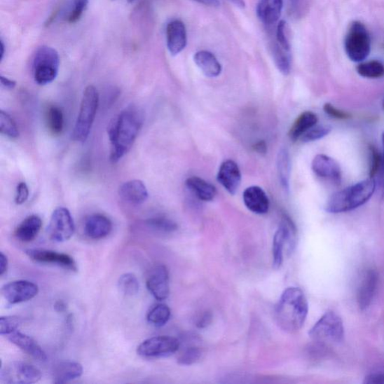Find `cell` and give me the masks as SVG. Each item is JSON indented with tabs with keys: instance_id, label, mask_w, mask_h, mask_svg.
<instances>
[{
	"instance_id": "obj_1",
	"label": "cell",
	"mask_w": 384,
	"mask_h": 384,
	"mask_svg": "<svg viewBox=\"0 0 384 384\" xmlns=\"http://www.w3.org/2000/svg\"><path fill=\"white\" fill-rule=\"evenodd\" d=\"M144 120L142 111L136 106L128 107L114 117L108 128L111 163H118L130 151L142 130Z\"/></svg>"
},
{
	"instance_id": "obj_2",
	"label": "cell",
	"mask_w": 384,
	"mask_h": 384,
	"mask_svg": "<svg viewBox=\"0 0 384 384\" xmlns=\"http://www.w3.org/2000/svg\"><path fill=\"white\" fill-rule=\"evenodd\" d=\"M308 313L307 299L301 288L295 287L287 288L275 308L277 324L288 333L296 332L303 327Z\"/></svg>"
},
{
	"instance_id": "obj_3",
	"label": "cell",
	"mask_w": 384,
	"mask_h": 384,
	"mask_svg": "<svg viewBox=\"0 0 384 384\" xmlns=\"http://www.w3.org/2000/svg\"><path fill=\"white\" fill-rule=\"evenodd\" d=\"M376 188L374 179L370 178L336 192L327 202L325 210L330 213L353 210L366 204Z\"/></svg>"
},
{
	"instance_id": "obj_4",
	"label": "cell",
	"mask_w": 384,
	"mask_h": 384,
	"mask_svg": "<svg viewBox=\"0 0 384 384\" xmlns=\"http://www.w3.org/2000/svg\"><path fill=\"white\" fill-rule=\"evenodd\" d=\"M99 104V92L90 85L83 92L79 115L72 134L74 141L83 143L88 140Z\"/></svg>"
},
{
	"instance_id": "obj_5",
	"label": "cell",
	"mask_w": 384,
	"mask_h": 384,
	"mask_svg": "<svg viewBox=\"0 0 384 384\" xmlns=\"http://www.w3.org/2000/svg\"><path fill=\"white\" fill-rule=\"evenodd\" d=\"M60 64L59 53L55 48L46 46L39 48L33 63L35 81L41 86L52 83L58 76Z\"/></svg>"
},
{
	"instance_id": "obj_6",
	"label": "cell",
	"mask_w": 384,
	"mask_h": 384,
	"mask_svg": "<svg viewBox=\"0 0 384 384\" xmlns=\"http://www.w3.org/2000/svg\"><path fill=\"white\" fill-rule=\"evenodd\" d=\"M345 47L347 55L352 61L359 62L367 58L371 51V39L364 24L355 21L350 25Z\"/></svg>"
},
{
	"instance_id": "obj_7",
	"label": "cell",
	"mask_w": 384,
	"mask_h": 384,
	"mask_svg": "<svg viewBox=\"0 0 384 384\" xmlns=\"http://www.w3.org/2000/svg\"><path fill=\"white\" fill-rule=\"evenodd\" d=\"M345 335L343 322L334 312H328L314 325L309 336L320 343H338Z\"/></svg>"
},
{
	"instance_id": "obj_8",
	"label": "cell",
	"mask_w": 384,
	"mask_h": 384,
	"mask_svg": "<svg viewBox=\"0 0 384 384\" xmlns=\"http://www.w3.org/2000/svg\"><path fill=\"white\" fill-rule=\"evenodd\" d=\"M41 376L39 369L21 361L9 362L0 369V381L5 384L35 383Z\"/></svg>"
},
{
	"instance_id": "obj_9",
	"label": "cell",
	"mask_w": 384,
	"mask_h": 384,
	"mask_svg": "<svg viewBox=\"0 0 384 384\" xmlns=\"http://www.w3.org/2000/svg\"><path fill=\"white\" fill-rule=\"evenodd\" d=\"M179 348L177 338L167 336L149 338L137 347V355L145 358H158L172 355Z\"/></svg>"
},
{
	"instance_id": "obj_10",
	"label": "cell",
	"mask_w": 384,
	"mask_h": 384,
	"mask_svg": "<svg viewBox=\"0 0 384 384\" xmlns=\"http://www.w3.org/2000/svg\"><path fill=\"white\" fill-rule=\"evenodd\" d=\"M76 226L68 209L58 207L53 212L47 229L49 238L57 242H66L74 235Z\"/></svg>"
},
{
	"instance_id": "obj_11",
	"label": "cell",
	"mask_w": 384,
	"mask_h": 384,
	"mask_svg": "<svg viewBox=\"0 0 384 384\" xmlns=\"http://www.w3.org/2000/svg\"><path fill=\"white\" fill-rule=\"evenodd\" d=\"M296 230L292 222L288 219L283 221L276 231L273 243V268L278 270L284 261V252L287 245L289 252L295 247Z\"/></svg>"
},
{
	"instance_id": "obj_12",
	"label": "cell",
	"mask_w": 384,
	"mask_h": 384,
	"mask_svg": "<svg viewBox=\"0 0 384 384\" xmlns=\"http://www.w3.org/2000/svg\"><path fill=\"white\" fill-rule=\"evenodd\" d=\"M1 293L9 304L15 305L29 301L36 296L39 287L27 280L14 281L5 284Z\"/></svg>"
},
{
	"instance_id": "obj_13",
	"label": "cell",
	"mask_w": 384,
	"mask_h": 384,
	"mask_svg": "<svg viewBox=\"0 0 384 384\" xmlns=\"http://www.w3.org/2000/svg\"><path fill=\"white\" fill-rule=\"evenodd\" d=\"M25 253L36 263L55 264L71 271L78 270L76 262L69 254L41 249H28Z\"/></svg>"
},
{
	"instance_id": "obj_14",
	"label": "cell",
	"mask_w": 384,
	"mask_h": 384,
	"mask_svg": "<svg viewBox=\"0 0 384 384\" xmlns=\"http://www.w3.org/2000/svg\"><path fill=\"white\" fill-rule=\"evenodd\" d=\"M146 287L157 301L166 300L170 294L169 273L165 266L158 265L149 273Z\"/></svg>"
},
{
	"instance_id": "obj_15",
	"label": "cell",
	"mask_w": 384,
	"mask_h": 384,
	"mask_svg": "<svg viewBox=\"0 0 384 384\" xmlns=\"http://www.w3.org/2000/svg\"><path fill=\"white\" fill-rule=\"evenodd\" d=\"M187 30L182 20H173L166 27L167 48L170 55L177 56L187 46Z\"/></svg>"
},
{
	"instance_id": "obj_16",
	"label": "cell",
	"mask_w": 384,
	"mask_h": 384,
	"mask_svg": "<svg viewBox=\"0 0 384 384\" xmlns=\"http://www.w3.org/2000/svg\"><path fill=\"white\" fill-rule=\"evenodd\" d=\"M217 180L231 195H235L242 180L240 170L238 164L232 160L224 162L219 170Z\"/></svg>"
},
{
	"instance_id": "obj_17",
	"label": "cell",
	"mask_w": 384,
	"mask_h": 384,
	"mask_svg": "<svg viewBox=\"0 0 384 384\" xmlns=\"http://www.w3.org/2000/svg\"><path fill=\"white\" fill-rule=\"evenodd\" d=\"M314 173L322 178L333 181L339 184L341 181V169L336 161L324 154L317 155L313 161Z\"/></svg>"
},
{
	"instance_id": "obj_18",
	"label": "cell",
	"mask_w": 384,
	"mask_h": 384,
	"mask_svg": "<svg viewBox=\"0 0 384 384\" xmlns=\"http://www.w3.org/2000/svg\"><path fill=\"white\" fill-rule=\"evenodd\" d=\"M243 201L245 207L256 214L268 212L270 200L266 192L259 186H251L245 190Z\"/></svg>"
},
{
	"instance_id": "obj_19",
	"label": "cell",
	"mask_w": 384,
	"mask_h": 384,
	"mask_svg": "<svg viewBox=\"0 0 384 384\" xmlns=\"http://www.w3.org/2000/svg\"><path fill=\"white\" fill-rule=\"evenodd\" d=\"M378 283V273L374 269L369 270L362 277L358 289L357 301L362 310L367 308L373 301Z\"/></svg>"
},
{
	"instance_id": "obj_20",
	"label": "cell",
	"mask_w": 384,
	"mask_h": 384,
	"mask_svg": "<svg viewBox=\"0 0 384 384\" xmlns=\"http://www.w3.org/2000/svg\"><path fill=\"white\" fill-rule=\"evenodd\" d=\"M284 7V0H259L256 13L261 22L272 26L278 22Z\"/></svg>"
},
{
	"instance_id": "obj_21",
	"label": "cell",
	"mask_w": 384,
	"mask_h": 384,
	"mask_svg": "<svg viewBox=\"0 0 384 384\" xmlns=\"http://www.w3.org/2000/svg\"><path fill=\"white\" fill-rule=\"evenodd\" d=\"M121 198L133 205H140L147 200L149 193L141 180L134 179L123 184L119 189Z\"/></svg>"
},
{
	"instance_id": "obj_22",
	"label": "cell",
	"mask_w": 384,
	"mask_h": 384,
	"mask_svg": "<svg viewBox=\"0 0 384 384\" xmlns=\"http://www.w3.org/2000/svg\"><path fill=\"white\" fill-rule=\"evenodd\" d=\"M7 336L11 343H13L32 357L38 361H46L47 359L46 352L30 336L18 331L11 334Z\"/></svg>"
},
{
	"instance_id": "obj_23",
	"label": "cell",
	"mask_w": 384,
	"mask_h": 384,
	"mask_svg": "<svg viewBox=\"0 0 384 384\" xmlns=\"http://www.w3.org/2000/svg\"><path fill=\"white\" fill-rule=\"evenodd\" d=\"M112 231V222L102 214L89 217L84 223V232L92 240H101L109 236Z\"/></svg>"
},
{
	"instance_id": "obj_24",
	"label": "cell",
	"mask_w": 384,
	"mask_h": 384,
	"mask_svg": "<svg viewBox=\"0 0 384 384\" xmlns=\"http://www.w3.org/2000/svg\"><path fill=\"white\" fill-rule=\"evenodd\" d=\"M194 61L205 76L212 78L220 76L222 67L212 52L206 50L196 52L194 55Z\"/></svg>"
},
{
	"instance_id": "obj_25",
	"label": "cell",
	"mask_w": 384,
	"mask_h": 384,
	"mask_svg": "<svg viewBox=\"0 0 384 384\" xmlns=\"http://www.w3.org/2000/svg\"><path fill=\"white\" fill-rule=\"evenodd\" d=\"M83 366L77 362H61L53 371V381L57 384L67 383L83 375Z\"/></svg>"
},
{
	"instance_id": "obj_26",
	"label": "cell",
	"mask_w": 384,
	"mask_h": 384,
	"mask_svg": "<svg viewBox=\"0 0 384 384\" xmlns=\"http://www.w3.org/2000/svg\"><path fill=\"white\" fill-rule=\"evenodd\" d=\"M42 226L41 218L32 215L20 224L15 231V237L21 242H29L38 236Z\"/></svg>"
},
{
	"instance_id": "obj_27",
	"label": "cell",
	"mask_w": 384,
	"mask_h": 384,
	"mask_svg": "<svg viewBox=\"0 0 384 384\" xmlns=\"http://www.w3.org/2000/svg\"><path fill=\"white\" fill-rule=\"evenodd\" d=\"M186 185L192 193L201 200L211 201L217 196L216 187L198 177L188 178Z\"/></svg>"
},
{
	"instance_id": "obj_28",
	"label": "cell",
	"mask_w": 384,
	"mask_h": 384,
	"mask_svg": "<svg viewBox=\"0 0 384 384\" xmlns=\"http://www.w3.org/2000/svg\"><path fill=\"white\" fill-rule=\"evenodd\" d=\"M317 123V116L315 114L311 111H305L299 116L291 128L289 137L291 140L296 142L308 132L316 125Z\"/></svg>"
},
{
	"instance_id": "obj_29",
	"label": "cell",
	"mask_w": 384,
	"mask_h": 384,
	"mask_svg": "<svg viewBox=\"0 0 384 384\" xmlns=\"http://www.w3.org/2000/svg\"><path fill=\"white\" fill-rule=\"evenodd\" d=\"M277 170H278L280 183L283 188L288 191L290 186L291 159L287 148H282L277 157Z\"/></svg>"
},
{
	"instance_id": "obj_30",
	"label": "cell",
	"mask_w": 384,
	"mask_h": 384,
	"mask_svg": "<svg viewBox=\"0 0 384 384\" xmlns=\"http://www.w3.org/2000/svg\"><path fill=\"white\" fill-rule=\"evenodd\" d=\"M46 122L49 131L53 135H60L64 129V115L57 106H50L46 113Z\"/></svg>"
},
{
	"instance_id": "obj_31",
	"label": "cell",
	"mask_w": 384,
	"mask_h": 384,
	"mask_svg": "<svg viewBox=\"0 0 384 384\" xmlns=\"http://www.w3.org/2000/svg\"><path fill=\"white\" fill-rule=\"evenodd\" d=\"M170 309L165 304H158L151 309L147 315V321L149 324L161 327L165 326L170 317Z\"/></svg>"
},
{
	"instance_id": "obj_32",
	"label": "cell",
	"mask_w": 384,
	"mask_h": 384,
	"mask_svg": "<svg viewBox=\"0 0 384 384\" xmlns=\"http://www.w3.org/2000/svg\"><path fill=\"white\" fill-rule=\"evenodd\" d=\"M273 56L277 69L284 76L289 74L292 69V51L285 50L274 45Z\"/></svg>"
},
{
	"instance_id": "obj_33",
	"label": "cell",
	"mask_w": 384,
	"mask_h": 384,
	"mask_svg": "<svg viewBox=\"0 0 384 384\" xmlns=\"http://www.w3.org/2000/svg\"><path fill=\"white\" fill-rule=\"evenodd\" d=\"M357 71L360 76L367 78H380L384 76V65L377 60L360 63Z\"/></svg>"
},
{
	"instance_id": "obj_34",
	"label": "cell",
	"mask_w": 384,
	"mask_h": 384,
	"mask_svg": "<svg viewBox=\"0 0 384 384\" xmlns=\"http://www.w3.org/2000/svg\"><path fill=\"white\" fill-rule=\"evenodd\" d=\"M118 288L123 294L127 296H132L139 292L140 284L135 275L125 273L120 277Z\"/></svg>"
},
{
	"instance_id": "obj_35",
	"label": "cell",
	"mask_w": 384,
	"mask_h": 384,
	"mask_svg": "<svg viewBox=\"0 0 384 384\" xmlns=\"http://www.w3.org/2000/svg\"><path fill=\"white\" fill-rule=\"evenodd\" d=\"M89 5V0H73L65 20L70 25L76 24L79 21Z\"/></svg>"
},
{
	"instance_id": "obj_36",
	"label": "cell",
	"mask_w": 384,
	"mask_h": 384,
	"mask_svg": "<svg viewBox=\"0 0 384 384\" xmlns=\"http://www.w3.org/2000/svg\"><path fill=\"white\" fill-rule=\"evenodd\" d=\"M0 132L10 138H17L19 130L16 123L8 113L0 111Z\"/></svg>"
},
{
	"instance_id": "obj_37",
	"label": "cell",
	"mask_w": 384,
	"mask_h": 384,
	"mask_svg": "<svg viewBox=\"0 0 384 384\" xmlns=\"http://www.w3.org/2000/svg\"><path fill=\"white\" fill-rule=\"evenodd\" d=\"M146 224L149 228L159 232L170 233L177 229V225L174 221L164 217L149 219Z\"/></svg>"
},
{
	"instance_id": "obj_38",
	"label": "cell",
	"mask_w": 384,
	"mask_h": 384,
	"mask_svg": "<svg viewBox=\"0 0 384 384\" xmlns=\"http://www.w3.org/2000/svg\"><path fill=\"white\" fill-rule=\"evenodd\" d=\"M274 45L285 50L292 51L291 42L287 33V25L284 20L280 21L277 25Z\"/></svg>"
},
{
	"instance_id": "obj_39",
	"label": "cell",
	"mask_w": 384,
	"mask_h": 384,
	"mask_svg": "<svg viewBox=\"0 0 384 384\" xmlns=\"http://www.w3.org/2000/svg\"><path fill=\"white\" fill-rule=\"evenodd\" d=\"M22 319L18 316H3L0 317V334L8 336L17 331Z\"/></svg>"
},
{
	"instance_id": "obj_40",
	"label": "cell",
	"mask_w": 384,
	"mask_h": 384,
	"mask_svg": "<svg viewBox=\"0 0 384 384\" xmlns=\"http://www.w3.org/2000/svg\"><path fill=\"white\" fill-rule=\"evenodd\" d=\"M331 132V128L327 125H315L301 137L303 142H315L326 137Z\"/></svg>"
},
{
	"instance_id": "obj_41",
	"label": "cell",
	"mask_w": 384,
	"mask_h": 384,
	"mask_svg": "<svg viewBox=\"0 0 384 384\" xmlns=\"http://www.w3.org/2000/svg\"><path fill=\"white\" fill-rule=\"evenodd\" d=\"M370 153V178L374 177L379 173L383 165V156L380 155L378 149L373 146L369 147Z\"/></svg>"
},
{
	"instance_id": "obj_42",
	"label": "cell",
	"mask_w": 384,
	"mask_h": 384,
	"mask_svg": "<svg viewBox=\"0 0 384 384\" xmlns=\"http://www.w3.org/2000/svg\"><path fill=\"white\" fill-rule=\"evenodd\" d=\"M201 356L200 350L197 348H190L179 358V364L184 366L194 364Z\"/></svg>"
},
{
	"instance_id": "obj_43",
	"label": "cell",
	"mask_w": 384,
	"mask_h": 384,
	"mask_svg": "<svg viewBox=\"0 0 384 384\" xmlns=\"http://www.w3.org/2000/svg\"><path fill=\"white\" fill-rule=\"evenodd\" d=\"M324 111L329 116L338 120H347L350 117V114L336 109L333 104L329 103H327L324 105Z\"/></svg>"
},
{
	"instance_id": "obj_44",
	"label": "cell",
	"mask_w": 384,
	"mask_h": 384,
	"mask_svg": "<svg viewBox=\"0 0 384 384\" xmlns=\"http://www.w3.org/2000/svg\"><path fill=\"white\" fill-rule=\"evenodd\" d=\"M29 194V191L27 185L24 182L20 183L17 187L15 197L16 204L18 205L25 204V203L28 200Z\"/></svg>"
},
{
	"instance_id": "obj_45",
	"label": "cell",
	"mask_w": 384,
	"mask_h": 384,
	"mask_svg": "<svg viewBox=\"0 0 384 384\" xmlns=\"http://www.w3.org/2000/svg\"><path fill=\"white\" fill-rule=\"evenodd\" d=\"M364 383L384 384V373H374L366 377Z\"/></svg>"
},
{
	"instance_id": "obj_46",
	"label": "cell",
	"mask_w": 384,
	"mask_h": 384,
	"mask_svg": "<svg viewBox=\"0 0 384 384\" xmlns=\"http://www.w3.org/2000/svg\"><path fill=\"white\" fill-rule=\"evenodd\" d=\"M8 261L6 256L3 253H0V275L3 276L8 270Z\"/></svg>"
},
{
	"instance_id": "obj_47",
	"label": "cell",
	"mask_w": 384,
	"mask_h": 384,
	"mask_svg": "<svg viewBox=\"0 0 384 384\" xmlns=\"http://www.w3.org/2000/svg\"><path fill=\"white\" fill-rule=\"evenodd\" d=\"M0 81L4 88L8 90H13L16 87V81L12 79H9L4 76H0Z\"/></svg>"
},
{
	"instance_id": "obj_48",
	"label": "cell",
	"mask_w": 384,
	"mask_h": 384,
	"mask_svg": "<svg viewBox=\"0 0 384 384\" xmlns=\"http://www.w3.org/2000/svg\"><path fill=\"white\" fill-rule=\"evenodd\" d=\"M194 1L211 7H219L220 5L219 0H194Z\"/></svg>"
},
{
	"instance_id": "obj_49",
	"label": "cell",
	"mask_w": 384,
	"mask_h": 384,
	"mask_svg": "<svg viewBox=\"0 0 384 384\" xmlns=\"http://www.w3.org/2000/svg\"><path fill=\"white\" fill-rule=\"evenodd\" d=\"M254 151L261 154L266 152V144L264 142H259L254 146Z\"/></svg>"
},
{
	"instance_id": "obj_50",
	"label": "cell",
	"mask_w": 384,
	"mask_h": 384,
	"mask_svg": "<svg viewBox=\"0 0 384 384\" xmlns=\"http://www.w3.org/2000/svg\"><path fill=\"white\" fill-rule=\"evenodd\" d=\"M233 4L235 5L237 7L240 8H244L245 7V4L244 0H229Z\"/></svg>"
},
{
	"instance_id": "obj_51",
	"label": "cell",
	"mask_w": 384,
	"mask_h": 384,
	"mask_svg": "<svg viewBox=\"0 0 384 384\" xmlns=\"http://www.w3.org/2000/svg\"><path fill=\"white\" fill-rule=\"evenodd\" d=\"M5 45H4V42L3 40L0 41V60H1V61H3L4 58V55H5Z\"/></svg>"
},
{
	"instance_id": "obj_52",
	"label": "cell",
	"mask_w": 384,
	"mask_h": 384,
	"mask_svg": "<svg viewBox=\"0 0 384 384\" xmlns=\"http://www.w3.org/2000/svg\"><path fill=\"white\" fill-rule=\"evenodd\" d=\"M55 308H56L57 311L62 312V311L64 310V309L66 308V306L62 301H60V302H57L56 303Z\"/></svg>"
},
{
	"instance_id": "obj_53",
	"label": "cell",
	"mask_w": 384,
	"mask_h": 384,
	"mask_svg": "<svg viewBox=\"0 0 384 384\" xmlns=\"http://www.w3.org/2000/svg\"><path fill=\"white\" fill-rule=\"evenodd\" d=\"M289 2L292 7H296L298 4L299 0H289Z\"/></svg>"
},
{
	"instance_id": "obj_54",
	"label": "cell",
	"mask_w": 384,
	"mask_h": 384,
	"mask_svg": "<svg viewBox=\"0 0 384 384\" xmlns=\"http://www.w3.org/2000/svg\"><path fill=\"white\" fill-rule=\"evenodd\" d=\"M382 142H383V167H384V132L382 135Z\"/></svg>"
},
{
	"instance_id": "obj_55",
	"label": "cell",
	"mask_w": 384,
	"mask_h": 384,
	"mask_svg": "<svg viewBox=\"0 0 384 384\" xmlns=\"http://www.w3.org/2000/svg\"><path fill=\"white\" fill-rule=\"evenodd\" d=\"M127 1L129 2V3H132V2L135 1V0H127Z\"/></svg>"
},
{
	"instance_id": "obj_56",
	"label": "cell",
	"mask_w": 384,
	"mask_h": 384,
	"mask_svg": "<svg viewBox=\"0 0 384 384\" xmlns=\"http://www.w3.org/2000/svg\"><path fill=\"white\" fill-rule=\"evenodd\" d=\"M383 109L384 110V100H383Z\"/></svg>"
}]
</instances>
